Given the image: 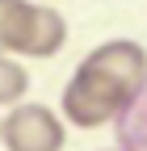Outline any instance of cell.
Here are the masks:
<instances>
[{"mask_svg": "<svg viewBox=\"0 0 147 151\" xmlns=\"http://www.w3.org/2000/svg\"><path fill=\"white\" fill-rule=\"evenodd\" d=\"M118 151H122V147H118Z\"/></svg>", "mask_w": 147, "mask_h": 151, "instance_id": "cell-6", "label": "cell"}, {"mask_svg": "<svg viewBox=\"0 0 147 151\" xmlns=\"http://www.w3.org/2000/svg\"><path fill=\"white\" fill-rule=\"evenodd\" d=\"M118 147L122 151H147V84L139 88V97L118 118Z\"/></svg>", "mask_w": 147, "mask_h": 151, "instance_id": "cell-4", "label": "cell"}, {"mask_svg": "<svg viewBox=\"0 0 147 151\" xmlns=\"http://www.w3.org/2000/svg\"><path fill=\"white\" fill-rule=\"evenodd\" d=\"M25 92H30V71L13 59V55L0 50V105H17V101H25Z\"/></svg>", "mask_w": 147, "mask_h": 151, "instance_id": "cell-5", "label": "cell"}, {"mask_svg": "<svg viewBox=\"0 0 147 151\" xmlns=\"http://www.w3.org/2000/svg\"><path fill=\"white\" fill-rule=\"evenodd\" d=\"M67 42V21L50 4L30 0H0V50L25 55V59H50Z\"/></svg>", "mask_w": 147, "mask_h": 151, "instance_id": "cell-2", "label": "cell"}, {"mask_svg": "<svg viewBox=\"0 0 147 151\" xmlns=\"http://www.w3.org/2000/svg\"><path fill=\"white\" fill-rule=\"evenodd\" d=\"M143 84H147V50L130 38H114L80 59V67L71 71L59 97V109L71 126L93 130L105 122H118Z\"/></svg>", "mask_w": 147, "mask_h": 151, "instance_id": "cell-1", "label": "cell"}, {"mask_svg": "<svg viewBox=\"0 0 147 151\" xmlns=\"http://www.w3.org/2000/svg\"><path fill=\"white\" fill-rule=\"evenodd\" d=\"M0 143L9 151H63L67 130L50 105L17 101L9 105V118H0Z\"/></svg>", "mask_w": 147, "mask_h": 151, "instance_id": "cell-3", "label": "cell"}]
</instances>
